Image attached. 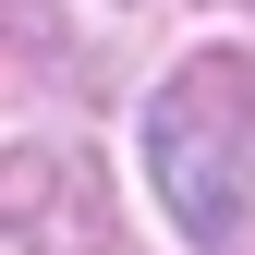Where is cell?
Instances as JSON below:
<instances>
[{
  "instance_id": "obj_2",
  "label": "cell",
  "mask_w": 255,
  "mask_h": 255,
  "mask_svg": "<svg viewBox=\"0 0 255 255\" xmlns=\"http://www.w3.org/2000/svg\"><path fill=\"white\" fill-rule=\"evenodd\" d=\"M122 219H110V182L85 146H12L0 158V255H110Z\"/></svg>"
},
{
  "instance_id": "obj_1",
  "label": "cell",
  "mask_w": 255,
  "mask_h": 255,
  "mask_svg": "<svg viewBox=\"0 0 255 255\" xmlns=\"http://www.w3.org/2000/svg\"><path fill=\"white\" fill-rule=\"evenodd\" d=\"M146 182L170 207V231L207 255L255 219V61L243 49H195L146 98Z\"/></svg>"
}]
</instances>
